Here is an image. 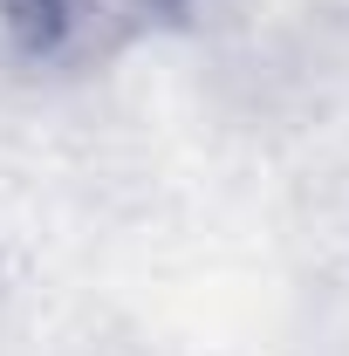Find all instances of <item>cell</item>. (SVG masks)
I'll use <instances>...</instances> for the list:
<instances>
[{"mask_svg": "<svg viewBox=\"0 0 349 356\" xmlns=\"http://www.w3.org/2000/svg\"><path fill=\"white\" fill-rule=\"evenodd\" d=\"M185 0H0L14 48L48 69H89L178 21Z\"/></svg>", "mask_w": 349, "mask_h": 356, "instance_id": "6da1fadb", "label": "cell"}]
</instances>
